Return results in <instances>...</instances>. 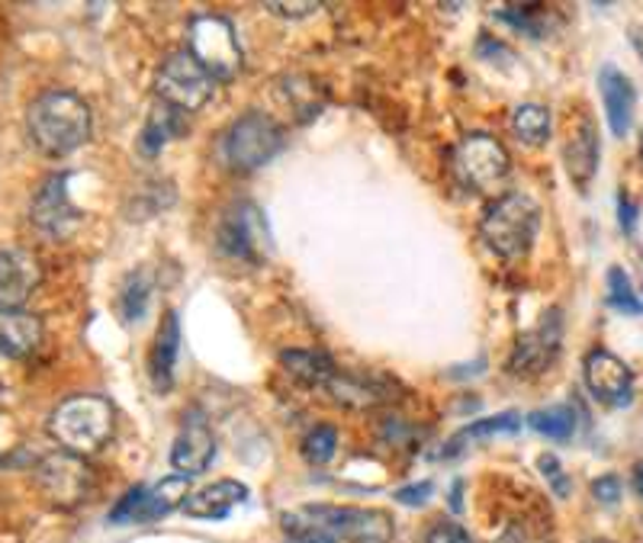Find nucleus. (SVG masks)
Instances as JSON below:
<instances>
[{
	"mask_svg": "<svg viewBox=\"0 0 643 543\" xmlns=\"http://www.w3.org/2000/svg\"><path fill=\"white\" fill-rule=\"evenodd\" d=\"M113 425H116V412L110 399L104 396H71L49 415V434L56 437L58 447L78 457L107 447Z\"/></svg>",
	"mask_w": 643,
	"mask_h": 543,
	"instance_id": "20e7f679",
	"label": "nucleus"
},
{
	"mask_svg": "<svg viewBox=\"0 0 643 543\" xmlns=\"http://www.w3.org/2000/svg\"><path fill=\"white\" fill-rule=\"evenodd\" d=\"M280 367L290 373L293 379H300L303 386H322V389L332 383V376L338 373L335 361L325 351H303V347L283 351Z\"/></svg>",
	"mask_w": 643,
	"mask_h": 543,
	"instance_id": "5701e85b",
	"label": "nucleus"
},
{
	"mask_svg": "<svg viewBox=\"0 0 643 543\" xmlns=\"http://www.w3.org/2000/svg\"><path fill=\"white\" fill-rule=\"evenodd\" d=\"M249 498V486L238 480H220L213 486H203L191 492V498L184 502V512L199 521H220L228 517L232 509H238Z\"/></svg>",
	"mask_w": 643,
	"mask_h": 543,
	"instance_id": "6ab92c4d",
	"label": "nucleus"
},
{
	"mask_svg": "<svg viewBox=\"0 0 643 543\" xmlns=\"http://www.w3.org/2000/svg\"><path fill=\"white\" fill-rule=\"evenodd\" d=\"M586 543H612V541H605V537H592V541H586Z\"/></svg>",
	"mask_w": 643,
	"mask_h": 543,
	"instance_id": "ea45409f",
	"label": "nucleus"
},
{
	"mask_svg": "<svg viewBox=\"0 0 643 543\" xmlns=\"http://www.w3.org/2000/svg\"><path fill=\"white\" fill-rule=\"evenodd\" d=\"M36 483L42 488V495L58 505V509H78L81 502L90 498L94 488V473L85 463V457L56 451L49 457L36 463Z\"/></svg>",
	"mask_w": 643,
	"mask_h": 543,
	"instance_id": "9d476101",
	"label": "nucleus"
},
{
	"mask_svg": "<svg viewBox=\"0 0 643 543\" xmlns=\"http://www.w3.org/2000/svg\"><path fill=\"white\" fill-rule=\"evenodd\" d=\"M631 42H634V49H637V52L643 56V29L641 27L631 29Z\"/></svg>",
	"mask_w": 643,
	"mask_h": 543,
	"instance_id": "4c0bfd02",
	"label": "nucleus"
},
{
	"mask_svg": "<svg viewBox=\"0 0 643 543\" xmlns=\"http://www.w3.org/2000/svg\"><path fill=\"white\" fill-rule=\"evenodd\" d=\"M598 87H602V103L608 113V126L617 139L627 136L631 119H634V103H637V90L631 85V78L624 71H617L615 65H605L598 71Z\"/></svg>",
	"mask_w": 643,
	"mask_h": 543,
	"instance_id": "a211bd4d",
	"label": "nucleus"
},
{
	"mask_svg": "<svg viewBox=\"0 0 643 543\" xmlns=\"http://www.w3.org/2000/svg\"><path fill=\"white\" fill-rule=\"evenodd\" d=\"M213 457H216V437H213V428L206 425V418L199 412L184 415V428L174 437V447H171V466L181 476H196V473L210 470Z\"/></svg>",
	"mask_w": 643,
	"mask_h": 543,
	"instance_id": "4468645a",
	"label": "nucleus"
},
{
	"mask_svg": "<svg viewBox=\"0 0 643 543\" xmlns=\"http://www.w3.org/2000/svg\"><path fill=\"white\" fill-rule=\"evenodd\" d=\"M29 223L42 231L46 238H71L78 226L85 223V213L71 203L68 197V177L65 174H52L32 197L29 206Z\"/></svg>",
	"mask_w": 643,
	"mask_h": 543,
	"instance_id": "9b49d317",
	"label": "nucleus"
},
{
	"mask_svg": "<svg viewBox=\"0 0 643 543\" xmlns=\"http://www.w3.org/2000/svg\"><path fill=\"white\" fill-rule=\"evenodd\" d=\"M27 129L42 155L65 158L90 139V107L71 90H46L29 103Z\"/></svg>",
	"mask_w": 643,
	"mask_h": 543,
	"instance_id": "f03ea898",
	"label": "nucleus"
},
{
	"mask_svg": "<svg viewBox=\"0 0 643 543\" xmlns=\"http://www.w3.org/2000/svg\"><path fill=\"white\" fill-rule=\"evenodd\" d=\"M528 425L547 441H569L576 431V408L573 405H547L528 415Z\"/></svg>",
	"mask_w": 643,
	"mask_h": 543,
	"instance_id": "a878e982",
	"label": "nucleus"
},
{
	"mask_svg": "<svg viewBox=\"0 0 643 543\" xmlns=\"http://www.w3.org/2000/svg\"><path fill=\"white\" fill-rule=\"evenodd\" d=\"M325 389L335 402L348 405V408H361V412L387 405L392 399V383L387 376H377V373L338 371Z\"/></svg>",
	"mask_w": 643,
	"mask_h": 543,
	"instance_id": "f3484780",
	"label": "nucleus"
},
{
	"mask_svg": "<svg viewBox=\"0 0 643 543\" xmlns=\"http://www.w3.org/2000/svg\"><path fill=\"white\" fill-rule=\"evenodd\" d=\"M598 155H602V145H598V129L588 116H579L576 126H569V136L563 145V161H566V174L576 187L586 190L588 180L598 171Z\"/></svg>",
	"mask_w": 643,
	"mask_h": 543,
	"instance_id": "dca6fc26",
	"label": "nucleus"
},
{
	"mask_svg": "<svg viewBox=\"0 0 643 543\" xmlns=\"http://www.w3.org/2000/svg\"><path fill=\"white\" fill-rule=\"evenodd\" d=\"M187 113H181V110H174L168 103H158L152 116H148V122H145V129H142L139 136V151L145 158H155L171 139H177L184 129H187Z\"/></svg>",
	"mask_w": 643,
	"mask_h": 543,
	"instance_id": "b1692460",
	"label": "nucleus"
},
{
	"mask_svg": "<svg viewBox=\"0 0 643 543\" xmlns=\"http://www.w3.org/2000/svg\"><path fill=\"white\" fill-rule=\"evenodd\" d=\"M425 543H474V537H470V531H467L464 524H457V521H438V524L428 531Z\"/></svg>",
	"mask_w": 643,
	"mask_h": 543,
	"instance_id": "2f4dec72",
	"label": "nucleus"
},
{
	"mask_svg": "<svg viewBox=\"0 0 643 543\" xmlns=\"http://www.w3.org/2000/svg\"><path fill=\"white\" fill-rule=\"evenodd\" d=\"M634 486L643 495V463H637V470H634Z\"/></svg>",
	"mask_w": 643,
	"mask_h": 543,
	"instance_id": "58836bf2",
	"label": "nucleus"
},
{
	"mask_svg": "<svg viewBox=\"0 0 643 543\" xmlns=\"http://www.w3.org/2000/svg\"><path fill=\"white\" fill-rule=\"evenodd\" d=\"M641 158H643V132H641Z\"/></svg>",
	"mask_w": 643,
	"mask_h": 543,
	"instance_id": "a19ab883",
	"label": "nucleus"
},
{
	"mask_svg": "<svg viewBox=\"0 0 643 543\" xmlns=\"http://www.w3.org/2000/svg\"><path fill=\"white\" fill-rule=\"evenodd\" d=\"M537 470L544 473V480L551 483L557 498H566V495H569L573 483H569V476L563 473V466H559V460L554 457V454H540V457H537Z\"/></svg>",
	"mask_w": 643,
	"mask_h": 543,
	"instance_id": "7c9ffc66",
	"label": "nucleus"
},
{
	"mask_svg": "<svg viewBox=\"0 0 643 543\" xmlns=\"http://www.w3.org/2000/svg\"><path fill=\"white\" fill-rule=\"evenodd\" d=\"M512 129L525 145H544L551 136V110L540 103H522L512 113Z\"/></svg>",
	"mask_w": 643,
	"mask_h": 543,
	"instance_id": "cd10ccee",
	"label": "nucleus"
},
{
	"mask_svg": "<svg viewBox=\"0 0 643 543\" xmlns=\"http://www.w3.org/2000/svg\"><path fill=\"white\" fill-rule=\"evenodd\" d=\"M177 354H181V318H177V313L171 309V313L165 315V322H162V328H158V335H155L152 361H148L155 389L168 393L171 386H174V367H177Z\"/></svg>",
	"mask_w": 643,
	"mask_h": 543,
	"instance_id": "412c9836",
	"label": "nucleus"
},
{
	"mask_svg": "<svg viewBox=\"0 0 643 543\" xmlns=\"http://www.w3.org/2000/svg\"><path fill=\"white\" fill-rule=\"evenodd\" d=\"M191 498V476H165L162 483L148 488L145 486V495H142V509L136 521H158V517L171 515L174 509H184V502Z\"/></svg>",
	"mask_w": 643,
	"mask_h": 543,
	"instance_id": "4be33fe9",
	"label": "nucleus"
},
{
	"mask_svg": "<svg viewBox=\"0 0 643 543\" xmlns=\"http://www.w3.org/2000/svg\"><path fill=\"white\" fill-rule=\"evenodd\" d=\"M450 171L460 187L474 194H496L512 174V158L505 145L486 132H470L450 151Z\"/></svg>",
	"mask_w": 643,
	"mask_h": 543,
	"instance_id": "39448f33",
	"label": "nucleus"
},
{
	"mask_svg": "<svg viewBox=\"0 0 643 543\" xmlns=\"http://www.w3.org/2000/svg\"><path fill=\"white\" fill-rule=\"evenodd\" d=\"M608 306L617 309V313H627V315L643 313L641 299H637L634 286H631L627 274H624L621 267H612V270H608Z\"/></svg>",
	"mask_w": 643,
	"mask_h": 543,
	"instance_id": "c85d7f7f",
	"label": "nucleus"
},
{
	"mask_svg": "<svg viewBox=\"0 0 643 543\" xmlns=\"http://www.w3.org/2000/svg\"><path fill=\"white\" fill-rule=\"evenodd\" d=\"M187 52L213 81H232L242 71V46L235 27L216 13L194 17L187 27Z\"/></svg>",
	"mask_w": 643,
	"mask_h": 543,
	"instance_id": "423d86ee",
	"label": "nucleus"
},
{
	"mask_svg": "<svg viewBox=\"0 0 643 543\" xmlns=\"http://www.w3.org/2000/svg\"><path fill=\"white\" fill-rule=\"evenodd\" d=\"M267 10H271V13H277V17H290V20H296V17H309V13L322 10V3H312V0H303V3H280V0H271V3H267Z\"/></svg>",
	"mask_w": 643,
	"mask_h": 543,
	"instance_id": "f704fd0d",
	"label": "nucleus"
},
{
	"mask_svg": "<svg viewBox=\"0 0 643 543\" xmlns=\"http://www.w3.org/2000/svg\"><path fill=\"white\" fill-rule=\"evenodd\" d=\"M496 543H534V541H532V534H528L522 524H512V527H505L503 537H499Z\"/></svg>",
	"mask_w": 643,
	"mask_h": 543,
	"instance_id": "c9c22d12",
	"label": "nucleus"
},
{
	"mask_svg": "<svg viewBox=\"0 0 643 543\" xmlns=\"http://www.w3.org/2000/svg\"><path fill=\"white\" fill-rule=\"evenodd\" d=\"M216 81L199 68L194 61V56L184 49V52H174L162 61L158 68V78H155V90H158V100L168 103L181 113H194L199 110L213 90H216Z\"/></svg>",
	"mask_w": 643,
	"mask_h": 543,
	"instance_id": "1a4fd4ad",
	"label": "nucleus"
},
{
	"mask_svg": "<svg viewBox=\"0 0 643 543\" xmlns=\"http://www.w3.org/2000/svg\"><path fill=\"white\" fill-rule=\"evenodd\" d=\"M559 344H563V318L559 309L540 315V322L528 328L508 357V371L515 376H540L554 367V361L559 357Z\"/></svg>",
	"mask_w": 643,
	"mask_h": 543,
	"instance_id": "f8f14e48",
	"label": "nucleus"
},
{
	"mask_svg": "<svg viewBox=\"0 0 643 543\" xmlns=\"http://www.w3.org/2000/svg\"><path fill=\"white\" fill-rule=\"evenodd\" d=\"M335 447L338 431L329 428V425H319V428L309 431L306 441H303V457L309 463H315V466H322V463H329V460L335 457Z\"/></svg>",
	"mask_w": 643,
	"mask_h": 543,
	"instance_id": "c756f323",
	"label": "nucleus"
},
{
	"mask_svg": "<svg viewBox=\"0 0 643 543\" xmlns=\"http://www.w3.org/2000/svg\"><path fill=\"white\" fill-rule=\"evenodd\" d=\"M592 495H595L602 505H617V498H621V480H617L615 473L598 476V480L592 483Z\"/></svg>",
	"mask_w": 643,
	"mask_h": 543,
	"instance_id": "473e14b6",
	"label": "nucleus"
},
{
	"mask_svg": "<svg viewBox=\"0 0 643 543\" xmlns=\"http://www.w3.org/2000/svg\"><path fill=\"white\" fill-rule=\"evenodd\" d=\"M431 492H435V486H431L428 480H425V483H412V486H402L396 492V502L416 509V505H425V502L431 498Z\"/></svg>",
	"mask_w": 643,
	"mask_h": 543,
	"instance_id": "72a5a7b5",
	"label": "nucleus"
},
{
	"mask_svg": "<svg viewBox=\"0 0 643 543\" xmlns=\"http://www.w3.org/2000/svg\"><path fill=\"white\" fill-rule=\"evenodd\" d=\"M216 245L225 258L242 260V264H264L274 251V235L261 213V206L252 200L232 203L220 219Z\"/></svg>",
	"mask_w": 643,
	"mask_h": 543,
	"instance_id": "0eeeda50",
	"label": "nucleus"
},
{
	"mask_svg": "<svg viewBox=\"0 0 643 543\" xmlns=\"http://www.w3.org/2000/svg\"><path fill=\"white\" fill-rule=\"evenodd\" d=\"M583 373H586V386L588 393L602 405H612V408H621L627 405L631 396H634V373L631 367L615 357L612 351H588L586 364H583Z\"/></svg>",
	"mask_w": 643,
	"mask_h": 543,
	"instance_id": "ddd939ff",
	"label": "nucleus"
},
{
	"mask_svg": "<svg viewBox=\"0 0 643 543\" xmlns=\"http://www.w3.org/2000/svg\"><path fill=\"white\" fill-rule=\"evenodd\" d=\"M42 284L39 258L27 248H0V309H20Z\"/></svg>",
	"mask_w": 643,
	"mask_h": 543,
	"instance_id": "2eb2a0df",
	"label": "nucleus"
},
{
	"mask_svg": "<svg viewBox=\"0 0 643 543\" xmlns=\"http://www.w3.org/2000/svg\"><path fill=\"white\" fill-rule=\"evenodd\" d=\"M617 209H621V229L634 231V213H637V209H634L631 203L624 200V197L617 200Z\"/></svg>",
	"mask_w": 643,
	"mask_h": 543,
	"instance_id": "e433bc0d",
	"label": "nucleus"
},
{
	"mask_svg": "<svg viewBox=\"0 0 643 543\" xmlns=\"http://www.w3.org/2000/svg\"><path fill=\"white\" fill-rule=\"evenodd\" d=\"M515 431H522V415L518 412H499V415L470 422L467 428H460L450 437L448 447H445V457L464 454L467 447H474L476 441H486V437H496V434H515Z\"/></svg>",
	"mask_w": 643,
	"mask_h": 543,
	"instance_id": "393cba45",
	"label": "nucleus"
},
{
	"mask_svg": "<svg viewBox=\"0 0 643 543\" xmlns=\"http://www.w3.org/2000/svg\"><path fill=\"white\" fill-rule=\"evenodd\" d=\"M283 145L286 136L277 119L267 113H245L225 132V161L235 171H257L271 158H277Z\"/></svg>",
	"mask_w": 643,
	"mask_h": 543,
	"instance_id": "6e6552de",
	"label": "nucleus"
},
{
	"mask_svg": "<svg viewBox=\"0 0 643 543\" xmlns=\"http://www.w3.org/2000/svg\"><path fill=\"white\" fill-rule=\"evenodd\" d=\"M42 344V322L23 309H0V354L23 361Z\"/></svg>",
	"mask_w": 643,
	"mask_h": 543,
	"instance_id": "aec40b11",
	"label": "nucleus"
},
{
	"mask_svg": "<svg viewBox=\"0 0 643 543\" xmlns=\"http://www.w3.org/2000/svg\"><path fill=\"white\" fill-rule=\"evenodd\" d=\"M290 543H390L392 517L380 509L303 505L280 515Z\"/></svg>",
	"mask_w": 643,
	"mask_h": 543,
	"instance_id": "f257e3e1",
	"label": "nucleus"
},
{
	"mask_svg": "<svg viewBox=\"0 0 643 543\" xmlns=\"http://www.w3.org/2000/svg\"><path fill=\"white\" fill-rule=\"evenodd\" d=\"M537 229H540V209L522 190L496 197L479 219L483 241L489 245V251H496L505 260L525 258L532 251Z\"/></svg>",
	"mask_w": 643,
	"mask_h": 543,
	"instance_id": "7ed1b4c3",
	"label": "nucleus"
},
{
	"mask_svg": "<svg viewBox=\"0 0 643 543\" xmlns=\"http://www.w3.org/2000/svg\"><path fill=\"white\" fill-rule=\"evenodd\" d=\"M152 270H133L123 284V293H119V313H123V322H139L145 309H148V299H152Z\"/></svg>",
	"mask_w": 643,
	"mask_h": 543,
	"instance_id": "bb28decb",
	"label": "nucleus"
}]
</instances>
